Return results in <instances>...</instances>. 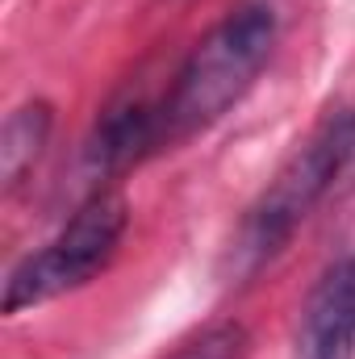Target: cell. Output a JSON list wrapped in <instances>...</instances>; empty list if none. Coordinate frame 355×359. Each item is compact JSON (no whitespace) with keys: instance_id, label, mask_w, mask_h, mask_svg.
<instances>
[{"instance_id":"cell-5","label":"cell","mask_w":355,"mask_h":359,"mask_svg":"<svg viewBox=\"0 0 355 359\" xmlns=\"http://www.w3.org/2000/svg\"><path fill=\"white\" fill-rule=\"evenodd\" d=\"M51 126H55V109L46 100H25L21 109L8 113L4 134H0V180L8 188L21 184L25 172L38 163V155L51 138Z\"/></svg>"},{"instance_id":"cell-2","label":"cell","mask_w":355,"mask_h":359,"mask_svg":"<svg viewBox=\"0 0 355 359\" xmlns=\"http://www.w3.org/2000/svg\"><path fill=\"white\" fill-rule=\"evenodd\" d=\"M355 168V109L330 113L264 184V192L251 201V209L243 213L230 251H226V268L230 276H255L272 264L288 238L301 230V222L330 196V188Z\"/></svg>"},{"instance_id":"cell-1","label":"cell","mask_w":355,"mask_h":359,"mask_svg":"<svg viewBox=\"0 0 355 359\" xmlns=\"http://www.w3.org/2000/svg\"><path fill=\"white\" fill-rule=\"evenodd\" d=\"M280 38V17L267 0H247L230 8L176 67L163 96H155L159 151L205 134L217 126L247 92L255 88Z\"/></svg>"},{"instance_id":"cell-4","label":"cell","mask_w":355,"mask_h":359,"mask_svg":"<svg viewBox=\"0 0 355 359\" xmlns=\"http://www.w3.org/2000/svg\"><path fill=\"white\" fill-rule=\"evenodd\" d=\"M293 359H355V255L335 259L301 305Z\"/></svg>"},{"instance_id":"cell-6","label":"cell","mask_w":355,"mask_h":359,"mask_svg":"<svg viewBox=\"0 0 355 359\" xmlns=\"http://www.w3.org/2000/svg\"><path fill=\"white\" fill-rule=\"evenodd\" d=\"M172 359H247V330L239 322H213L180 343Z\"/></svg>"},{"instance_id":"cell-3","label":"cell","mask_w":355,"mask_h":359,"mask_svg":"<svg viewBox=\"0 0 355 359\" xmlns=\"http://www.w3.org/2000/svg\"><path fill=\"white\" fill-rule=\"evenodd\" d=\"M130 226V209L117 192H92L76 217L34 255H25L4 280V313L46 305L63 292L84 288L113 264Z\"/></svg>"}]
</instances>
